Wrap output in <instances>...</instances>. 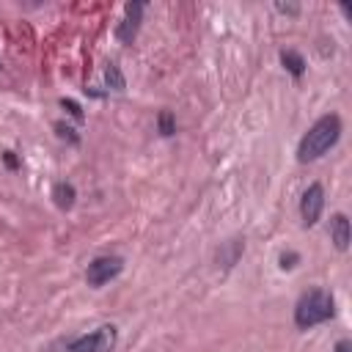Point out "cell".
<instances>
[{
    "label": "cell",
    "mask_w": 352,
    "mask_h": 352,
    "mask_svg": "<svg viewBox=\"0 0 352 352\" xmlns=\"http://www.w3.org/2000/svg\"><path fill=\"white\" fill-rule=\"evenodd\" d=\"M341 132H344V124H341L338 113L319 116L308 126V132L300 138V143H297V162H316V160H322L341 140Z\"/></svg>",
    "instance_id": "obj_1"
},
{
    "label": "cell",
    "mask_w": 352,
    "mask_h": 352,
    "mask_svg": "<svg viewBox=\"0 0 352 352\" xmlns=\"http://www.w3.org/2000/svg\"><path fill=\"white\" fill-rule=\"evenodd\" d=\"M336 316V297L324 289H308L294 302V324L297 330H311Z\"/></svg>",
    "instance_id": "obj_2"
},
{
    "label": "cell",
    "mask_w": 352,
    "mask_h": 352,
    "mask_svg": "<svg viewBox=\"0 0 352 352\" xmlns=\"http://www.w3.org/2000/svg\"><path fill=\"white\" fill-rule=\"evenodd\" d=\"M118 341V330L116 324H99L96 330L77 336L66 344V352H113Z\"/></svg>",
    "instance_id": "obj_3"
},
{
    "label": "cell",
    "mask_w": 352,
    "mask_h": 352,
    "mask_svg": "<svg viewBox=\"0 0 352 352\" xmlns=\"http://www.w3.org/2000/svg\"><path fill=\"white\" fill-rule=\"evenodd\" d=\"M124 270V258L121 256H96L88 261L85 267V283L94 286V289H102L104 283H110L113 278H118Z\"/></svg>",
    "instance_id": "obj_4"
},
{
    "label": "cell",
    "mask_w": 352,
    "mask_h": 352,
    "mask_svg": "<svg viewBox=\"0 0 352 352\" xmlns=\"http://www.w3.org/2000/svg\"><path fill=\"white\" fill-rule=\"evenodd\" d=\"M324 212V187L319 182H311L300 195V220L305 228L316 226Z\"/></svg>",
    "instance_id": "obj_5"
},
{
    "label": "cell",
    "mask_w": 352,
    "mask_h": 352,
    "mask_svg": "<svg viewBox=\"0 0 352 352\" xmlns=\"http://www.w3.org/2000/svg\"><path fill=\"white\" fill-rule=\"evenodd\" d=\"M143 11H146V3H126L124 6V14L116 25V38L121 44H132L138 38V30H140V22H143Z\"/></svg>",
    "instance_id": "obj_6"
},
{
    "label": "cell",
    "mask_w": 352,
    "mask_h": 352,
    "mask_svg": "<svg viewBox=\"0 0 352 352\" xmlns=\"http://www.w3.org/2000/svg\"><path fill=\"white\" fill-rule=\"evenodd\" d=\"M242 253H245V239L242 236H231V239L220 242V248L214 250V261L223 270H234L236 261L242 258Z\"/></svg>",
    "instance_id": "obj_7"
},
{
    "label": "cell",
    "mask_w": 352,
    "mask_h": 352,
    "mask_svg": "<svg viewBox=\"0 0 352 352\" xmlns=\"http://www.w3.org/2000/svg\"><path fill=\"white\" fill-rule=\"evenodd\" d=\"M330 242L336 245V250H346L349 248V217L344 212H336L330 220Z\"/></svg>",
    "instance_id": "obj_8"
},
{
    "label": "cell",
    "mask_w": 352,
    "mask_h": 352,
    "mask_svg": "<svg viewBox=\"0 0 352 352\" xmlns=\"http://www.w3.org/2000/svg\"><path fill=\"white\" fill-rule=\"evenodd\" d=\"M52 201H55L58 209L69 212V209L74 206V201H77L74 184H72V182H55V184H52Z\"/></svg>",
    "instance_id": "obj_9"
},
{
    "label": "cell",
    "mask_w": 352,
    "mask_h": 352,
    "mask_svg": "<svg viewBox=\"0 0 352 352\" xmlns=\"http://www.w3.org/2000/svg\"><path fill=\"white\" fill-rule=\"evenodd\" d=\"M280 63H283V69H286L294 80H300V77L305 74V66H308L305 58H302L297 50H283V52H280Z\"/></svg>",
    "instance_id": "obj_10"
},
{
    "label": "cell",
    "mask_w": 352,
    "mask_h": 352,
    "mask_svg": "<svg viewBox=\"0 0 352 352\" xmlns=\"http://www.w3.org/2000/svg\"><path fill=\"white\" fill-rule=\"evenodd\" d=\"M104 82H107V88H113V91H124V88H126V80H124L118 63H107V66H104Z\"/></svg>",
    "instance_id": "obj_11"
},
{
    "label": "cell",
    "mask_w": 352,
    "mask_h": 352,
    "mask_svg": "<svg viewBox=\"0 0 352 352\" xmlns=\"http://www.w3.org/2000/svg\"><path fill=\"white\" fill-rule=\"evenodd\" d=\"M157 129H160L162 138H170V135L176 132V116H173L170 110H160V116H157Z\"/></svg>",
    "instance_id": "obj_12"
},
{
    "label": "cell",
    "mask_w": 352,
    "mask_h": 352,
    "mask_svg": "<svg viewBox=\"0 0 352 352\" xmlns=\"http://www.w3.org/2000/svg\"><path fill=\"white\" fill-rule=\"evenodd\" d=\"M52 129H55V135H58L60 140H66V143H72V146H77V143H80V135H77V129H74V126H69V124H63V121H55V124H52Z\"/></svg>",
    "instance_id": "obj_13"
},
{
    "label": "cell",
    "mask_w": 352,
    "mask_h": 352,
    "mask_svg": "<svg viewBox=\"0 0 352 352\" xmlns=\"http://www.w3.org/2000/svg\"><path fill=\"white\" fill-rule=\"evenodd\" d=\"M297 264H300V253H297V250H286V253H280V258H278V267H280L283 272L294 270Z\"/></svg>",
    "instance_id": "obj_14"
},
{
    "label": "cell",
    "mask_w": 352,
    "mask_h": 352,
    "mask_svg": "<svg viewBox=\"0 0 352 352\" xmlns=\"http://www.w3.org/2000/svg\"><path fill=\"white\" fill-rule=\"evenodd\" d=\"M60 107H63V110H66V113H69L72 118H77V121H82V118H85L82 107H80V104H77L74 99H60Z\"/></svg>",
    "instance_id": "obj_15"
},
{
    "label": "cell",
    "mask_w": 352,
    "mask_h": 352,
    "mask_svg": "<svg viewBox=\"0 0 352 352\" xmlns=\"http://www.w3.org/2000/svg\"><path fill=\"white\" fill-rule=\"evenodd\" d=\"M275 11H280L286 16H297L300 14V6L297 3H275Z\"/></svg>",
    "instance_id": "obj_16"
},
{
    "label": "cell",
    "mask_w": 352,
    "mask_h": 352,
    "mask_svg": "<svg viewBox=\"0 0 352 352\" xmlns=\"http://www.w3.org/2000/svg\"><path fill=\"white\" fill-rule=\"evenodd\" d=\"M3 162H6L8 170H16V168H19V160H16L14 151H3Z\"/></svg>",
    "instance_id": "obj_17"
},
{
    "label": "cell",
    "mask_w": 352,
    "mask_h": 352,
    "mask_svg": "<svg viewBox=\"0 0 352 352\" xmlns=\"http://www.w3.org/2000/svg\"><path fill=\"white\" fill-rule=\"evenodd\" d=\"M333 352H352V341L349 338H338L336 346H333Z\"/></svg>",
    "instance_id": "obj_18"
}]
</instances>
